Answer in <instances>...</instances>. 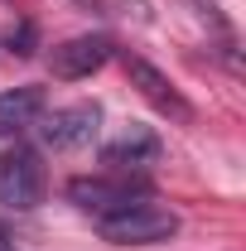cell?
Wrapping results in <instances>:
<instances>
[{
    "label": "cell",
    "mask_w": 246,
    "mask_h": 251,
    "mask_svg": "<svg viewBox=\"0 0 246 251\" xmlns=\"http://www.w3.org/2000/svg\"><path fill=\"white\" fill-rule=\"evenodd\" d=\"M29 44H34V25H20V29L10 34V53H20V58H29V53H34Z\"/></svg>",
    "instance_id": "cell-9"
},
{
    "label": "cell",
    "mask_w": 246,
    "mask_h": 251,
    "mask_svg": "<svg viewBox=\"0 0 246 251\" xmlns=\"http://www.w3.org/2000/svg\"><path fill=\"white\" fill-rule=\"evenodd\" d=\"M44 116V92L39 87H10L0 92V135H25Z\"/></svg>",
    "instance_id": "cell-8"
},
{
    "label": "cell",
    "mask_w": 246,
    "mask_h": 251,
    "mask_svg": "<svg viewBox=\"0 0 246 251\" xmlns=\"http://www.w3.org/2000/svg\"><path fill=\"white\" fill-rule=\"evenodd\" d=\"M0 251H20L15 242H10V232H5V227H0Z\"/></svg>",
    "instance_id": "cell-10"
},
{
    "label": "cell",
    "mask_w": 246,
    "mask_h": 251,
    "mask_svg": "<svg viewBox=\"0 0 246 251\" xmlns=\"http://www.w3.org/2000/svg\"><path fill=\"white\" fill-rule=\"evenodd\" d=\"M44 159L34 155L29 145H15V150H5L0 155V208H10V213H29L44 203Z\"/></svg>",
    "instance_id": "cell-2"
},
{
    "label": "cell",
    "mask_w": 246,
    "mask_h": 251,
    "mask_svg": "<svg viewBox=\"0 0 246 251\" xmlns=\"http://www.w3.org/2000/svg\"><path fill=\"white\" fill-rule=\"evenodd\" d=\"M44 130V145L49 150H82V145H92L97 130H101V106L97 101H77V106H58L53 116H44V121H34Z\"/></svg>",
    "instance_id": "cell-5"
},
{
    "label": "cell",
    "mask_w": 246,
    "mask_h": 251,
    "mask_svg": "<svg viewBox=\"0 0 246 251\" xmlns=\"http://www.w3.org/2000/svg\"><path fill=\"white\" fill-rule=\"evenodd\" d=\"M97 232H101V242H116V247H159L179 232V213L154 198H140L111 218H97Z\"/></svg>",
    "instance_id": "cell-1"
},
{
    "label": "cell",
    "mask_w": 246,
    "mask_h": 251,
    "mask_svg": "<svg viewBox=\"0 0 246 251\" xmlns=\"http://www.w3.org/2000/svg\"><path fill=\"white\" fill-rule=\"evenodd\" d=\"M68 198L82 213H92V218H111V213H121L130 203L150 198V184L145 179H130V174H92V179H73Z\"/></svg>",
    "instance_id": "cell-3"
},
{
    "label": "cell",
    "mask_w": 246,
    "mask_h": 251,
    "mask_svg": "<svg viewBox=\"0 0 246 251\" xmlns=\"http://www.w3.org/2000/svg\"><path fill=\"white\" fill-rule=\"evenodd\" d=\"M111 58H116V39L111 34H73V39L53 44L49 68H53V77H63V82H77V77L101 73Z\"/></svg>",
    "instance_id": "cell-4"
},
{
    "label": "cell",
    "mask_w": 246,
    "mask_h": 251,
    "mask_svg": "<svg viewBox=\"0 0 246 251\" xmlns=\"http://www.w3.org/2000/svg\"><path fill=\"white\" fill-rule=\"evenodd\" d=\"M121 63H125V77H130V87L145 97L154 111H164V116H174V121H193V106L184 101V92H179V87H174V82H169V77H164V73H159L150 58H140V53H125Z\"/></svg>",
    "instance_id": "cell-6"
},
{
    "label": "cell",
    "mask_w": 246,
    "mask_h": 251,
    "mask_svg": "<svg viewBox=\"0 0 246 251\" xmlns=\"http://www.w3.org/2000/svg\"><path fill=\"white\" fill-rule=\"evenodd\" d=\"M159 135H154L150 126H125L116 140H106L101 145V164L111 169V174H135V169H150L154 159H159Z\"/></svg>",
    "instance_id": "cell-7"
}]
</instances>
